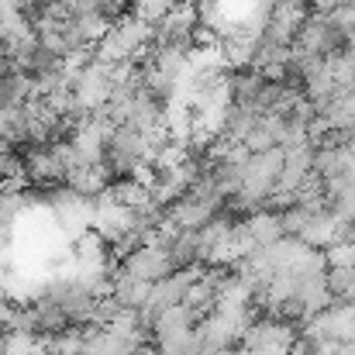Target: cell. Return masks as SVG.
Instances as JSON below:
<instances>
[{"mask_svg": "<svg viewBox=\"0 0 355 355\" xmlns=\"http://www.w3.org/2000/svg\"><path fill=\"white\" fill-rule=\"evenodd\" d=\"M221 207H214L211 200H204V197H197V193H183V197H176L169 207H166V221L176 228V232H200L214 214H218Z\"/></svg>", "mask_w": 355, "mask_h": 355, "instance_id": "obj_4", "label": "cell"}, {"mask_svg": "<svg viewBox=\"0 0 355 355\" xmlns=\"http://www.w3.org/2000/svg\"><path fill=\"white\" fill-rule=\"evenodd\" d=\"M321 252H324L328 269H355V241H349V238H335Z\"/></svg>", "mask_w": 355, "mask_h": 355, "instance_id": "obj_14", "label": "cell"}, {"mask_svg": "<svg viewBox=\"0 0 355 355\" xmlns=\"http://www.w3.org/2000/svg\"><path fill=\"white\" fill-rule=\"evenodd\" d=\"M241 225L255 245H276L279 238H286L283 225H279V214H272V211H252V214L241 218Z\"/></svg>", "mask_w": 355, "mask_h": 355, "instance_id": "obj_10", "label": "cell"}, {"mask_svg": "<svg viewBox=\"0 0 355 355\" xmlns=\"http://www.w3.org/2000/svg\"><path fill=\"white\" fill-rule=\"evenodd\" d=\"M121 272L135 276V279H145V283H155L162 276H169L176 266L166 252V245H138L135 252H128L124 259L118 262Z\"/></svg>", "mask_w": 355, "mask_h": 355, "instance_id": "obj_3", "label": "cell"}, {"mask_svg": "<svg viewBox=\"0 0 355 355\" xmlns=\"http://www.w3.org/2000/svg\"><path fill=\"white\" fill-rule=\"evenodd\" d=\"M0 138L10 148H24L28 145V114H24V104L21 107H0Z\"/></svg>", "mask_w": 355, "mask_h": 355, "instance_id": "obj_12", "label": "cell"}, {"mask_svg": "<svg viewBox=\"0 0 355 355\" xmlns=\"http://www.w3.org/2000/svg\"><path fill=\"white\" fill-rule=\"evenodd\" d=\"M259 121V111L255 107H241V104H232L225 111V121H221V135L232 138V141H241Z\"/></svg>", "mask_w": 355, "mask_h": 355, "instance_id": "obj_13", "label": "cell"}, {"mask_svg": "<svg viewBox=\"0 0 355 355\" xmlns=\"http://www.w3.org/2000/svg\"><path fill=\"white\" fill-rule=\"evenodd\" d=\"M169 259L176 269H187V266H200V232H176L166 245Z\"/></svg>", "mask_w": 355, "mask_h": 355, "instance_id": "obj_11", "label": "cell"}, {"mask_svg": "<svg viewBox=\"0 0 355 355\" xmlns=\"http://www.w3.org/2000/svg\"><path fill=\"white\" fill-rule=\"evenodd\" d=\"M314 7L307 0H272L269 7V17H266V28H262V42H276V45H293L300 24L307 21Z\"/></svg>", "mask_w": 355, "mask_h": 355, "instance_id": "obj_2", "label": "cell"}, {"mask_svg": "<svg viewBox=\"0 0 355 355\" xmlns=\"http://www.w3.org/2000/svg\"><path fill=\"white\" fill-rule=\"evenodd\" d=\"M66 187H69L73 193H80V197L94 200L97 193H104V190L111 187V173H107V166H104V162L73 166V169L66 173Z\"/></svg>", "mask_w": 355, "mask_h": 355, "instance_id": "obj_6", "label": "cell"}, {"mask_svg": "<svg viewBox=\"0 0 355 355\" xmlns=\"http://www.w3.org/2000/svg\"><path fill=\"white\" fill-rule=\"evenodd\" d=\"M345 221L331 211V207H324V211H318V214H307V221H304V228L297 232L300 241H307L311 248H324L328 241H335L338 238V228H342Z\"/></svg>", "mask_w": 355, "mask_h": 355, "instance_id": "obj_7", "label": "cell"}, {"mask_svg": "<svg viewBox=\"0 0 355 355\" xmlns=\"http://www.w3.org/2000/svg\"><path fill=\"white\" fill-rule=\"evenodd\" d=\"M241 145H245L248 152H266V148H276V138H272V131H269L266 124L255 121V128L241 138Z\"/></svg>", "mask_w": 355, "mask_h": 355, "instance_id": "obj_16", "label": "cell"}, {"mask_svg": "<svg viewBox=\"0 0 355 355\" xmlns=\"http://www.w3.org/2000/svg\"><path fill=\"white\" fill-rule=\"evenodd\" d=\"M152 352L155 355H204L200 331L183 324V328H166L152 335Z\"/></svg>", "mask_w": 355, "mask_h": 355, "instance_id": "obj_5", "label": "cell"}, {"mask_svg": "<svg viewBox=\"0 0 355 355\" xmlns=\"http://www.w3.org/2000/svg\"><path fill=\"white\" fill-rule=\"evenodd\" d=\"M324 14H328V21H331L335 31H342V35H352L355 31V0H338Z\"/></svg>", "mask_w": 355, "mask_h": 355, "instance_id": "obj_15", "label": "cell"}, {"mask_svg": "<svg viewBox=\"0 0 355 355\" xmlns=\"http://www.w3.org/2000/svg\"><path fill=\"white\" fill-rule=\"evenodd\" d=\"M148 293H152V283L135 279V276H128V272L114 269V293H111V297L118 300L124 311H141L145 300H148Z\"/></svg>", "mask_w": 355, "mask_h": 355, "instance_id": "obj_9", "label": "cell"}, {"mask_svg": "<svg viewBox=\"0 0 355 355\" xmlns=\"http://www.w3.org/2000/svg\"><path fill=\"white\" fill-rule=\"evenodd\" d=\"M342 49H345V35L331 28V21H328L324 10H311L307 21L300 24L297 38H293V52H300V55H321V59H328V55H335Z\"/></svg>", "mask_w": 355, "mask_h": 355, "instance_id": "obj_1", "label": "cell"}, {"mask_svg": "<svg viewBox=\"0 0 355 355\" xmlns=\"http://www.w3.org/2000/svg\"><path fill=\"white\" fill-rule=\"evenodd\" d=\"M228 87H232V104H241V107H255L266 80L255 66H241V69H228Z\"/></svg>", "mask_w": 355, "mask_h": 355, "instance_id": "obj_8", "label": "cell"}]
</instances>
